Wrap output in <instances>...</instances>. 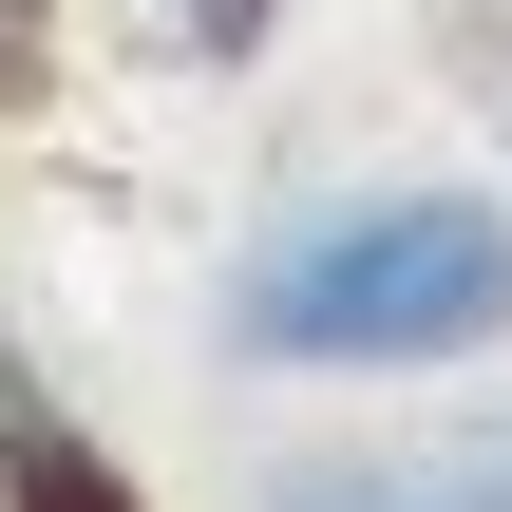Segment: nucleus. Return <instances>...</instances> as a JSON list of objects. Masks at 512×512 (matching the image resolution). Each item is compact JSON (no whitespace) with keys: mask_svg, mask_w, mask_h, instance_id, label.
I'll use <instances>...</instances> for the list:
<instances>
[{"mask_svg":"<svg viewBox=\"0 0 512 512\" xmlns=\"http://www.w3.org/2000/svg\"><path fill=\"white\" fill-rule=\"evenodd\" d=\"M512 342V190L399 171V190H323L228 266V361L266 380H456Z\"/></svg>","mask_w":512,"mask_h":512,"instance_id":"nucleus-1","label":"nucleus"},{"mask_svg":"<svg viewBox=\"0 0 512 512\" xmlns=\"http://www.w3.org/2000/svg\"><path fill=\"white\" fill-rule=\"evenodd\" d=\"M266 512H512V399L475 418H399V437H304Z\"/></svg>","mask_w":512,"mask_h":512,"instance_id":"nucleus-2","label":"nucleus"},{"mask_svg":"<svg viewBox=\"0 0 512 512\" xmlns=\"http://www.w3.org/2000/svg\"><path fill=\"white\" fill-rule=\"evenodd\" d=\"M0 512H133V475H114V456H95L19 361H0Z\"/></svg>","mask_w":512,"mask_h":512,"instance_id":"nucleus-3","label":"nucleus"},{"mask_svg":"<svg viewBox=\"0 0 512 512\" xmlns=\"http://www.w3.org/2000/svg\"><path fill=\"white\" fill-rule=\"evenodd\" d=\"M266 19H285V0H171V38H190V57H266Z\"/></svg>","mask_w":512,"mask_h":512,"instance_id":"nucleus-4","label":"nucleus"}]
</instances>
